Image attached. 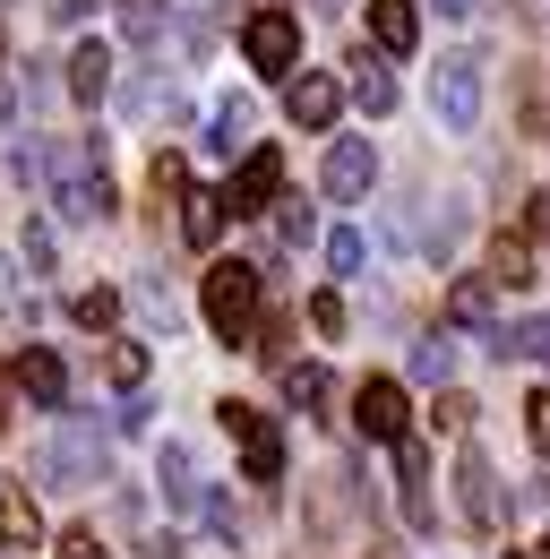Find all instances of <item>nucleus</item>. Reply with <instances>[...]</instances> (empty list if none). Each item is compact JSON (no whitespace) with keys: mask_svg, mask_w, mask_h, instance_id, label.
Masks as SVG:
<instances>
[{"mask_svg":"<svg viewBox=\"0 0 550 559\" xmlns=\"http://www.w3.org/2000/svg\"><path fill=\"white\" fill-rule=\"evenodd\" d=\"M206 328L224 345H250L259 336V267L250 259H215L206 267Z\"/></svg>","mask_w":550,"mask_h":559,"instance_id":"nucleus-1","label":"nucleus"},{"mask_svg":"<svg viewBox=\"0 0 550 559\" xmlns=\"http://www.w3.org/2000/svg\"><path fill=\"white\" fill-rule=\"evenodd\" d=\"M224 430L241 439V474H250L259 490L284 483V439H275V421L259 414V405H241V396H232V405H224Z\"/></svg>","mask_w":550,"mask_h":559,"instance_id":"nucleus-2","label":"nucleus"},{"mask_svg":"<svg viewBox=\"0 0 550 559\" xmlns=\"http://www.w3.org/2000/svg\"><path fill=\"white\" fill-rule=\"evenodd\" d=\"M241 52H250V70L284 78L292 61H301V17H292V9H259V17L241 26Z\"/></svg>","mask_w":550,"mask_h":559,"instance_id":"nucleus-3","label":"nucleus"},{"mask_svg":"<svg viewBox=\"0 0 550 559\" xmlns=\"http://www.w3.org/2000/svg\"><path fill=\"white\" fill-rule=\"evenodd\" d=\"M275 190H284V155H275V146H250V155H241V173H232L215 199H224V215H267Z\"/></svg>","mask_w":550,"mask_h":559,"instance_id":"nucleus-4","label":"nucleus"},{"mask_svg":"<svg viewBox=\"0 0 550 559\" xmlns=\"http://www.w3.org/2000/svg\"><path fill=\"white\" fill-rule=\"evenodd\" d=\"M430 104H439V121L465 139L481 121V61L474 52H456V61H439V86H430Z\"/></svg>","mask_w":550,"mask_h":559,"instance_id":"nucleus-5","label":"nucleus"},{"mask_svg":"<svg viewBox=\"0 0 550 559\" xmlns=\"http://www.w3.org/2000/svg\"><path fill=\"white\" fill-rule=\"evenodd\" d=\"M352 430H361L370 448H396V439H405V388H396V379H361V388H352Z\"/></svg>","mask_w":550,"mask_h":559,"instance_id":"nucleus-6","label":"nucleus"},{"mask_svg":"<svg viewBox=\"0 0 550 559\" xmlns=\"http://www.w3.org/2000/svg\"><path fill=\"white\" fill-rule=\"evenodd\" d=\"M456 499H465V525H474V534H499V525H507V499H499V474H490L481 448L456 456Z\"/></svg>","mask_w":550,"mask_h":559,"instance_id":"nucleus-7","label":"nucleus"},{"mask_svg":"<svg viewBox=\"0 0 550 559\" xmlns=\"http://www.w3.org/2000/svg\"><path fill=\"white\" fill-rule=\"evenodd\" d=\"M61 215H69V224H104V215H121V207H112L104 164L86 173V155H61Z\"/></svg>","mask_w":550,"mask_h":559,"instance_id":"nucleus-8","label":"nucleus"},{"mask_svg":"<svg viewBox=\"0 0 550 559\" xmlns=\"http://www.w3.org/2000/svg\"><path fill=\"white\" fill-rule=\"evenodd\" d=\"M284 112H292V130H336V112H344V78L301 70L292 86H284Z\"/></svg>","mask_w":550,"mask_h":559,"instance_id":"nucleus-9","label":"nucleus"},{"mask_svg":"<svg viewBox=\"0 0 550 559\" xmlns=\"http://www.w3.org/2000/svg\"><path fill=\"white\" fill-rule=\"evenodd\" d=\"M396 483H405V525L412 534H430V525H439V508H430V448H421V439H396Z\"/></svg>","mask_w":550,"mask_h":559,"instance_id":"nucleus-10","label":"nucleus"},{"mask_svg":"<svg viewBox=\"0 0 550 559\" xmlns=\"http://www.w3.org/2000/svg\"><path fill=\"white\" fill-rule=\"evenodd\" d=\"M17 396H26V405H44V414H61V405H69V370H61V353L17 345Z\"/></svg>","mask_w":550,"mask_h":559,"instance_id":"nucleus-11","label":"nucleus"},{"mask_svg":"<svg viewBox=\"0 0 550 559\" xmlns=\"http://www.w3.org/2000/svg\"><path fill=\"white\" fill-rule=\"evenodd\" d=\"M370 181H379V146L370 139L327 146V199H370Z\"/></svg>","mask_w":550,"mask_h":559,"instance_id":"nucleus-12","label":"nucleus"},{"mask_svg":"<svg viewBox=\"0 0 550 559\" xmlns=\"http://www.w3.org/2000/svg\"><path fill=\"white\" fill-rule=\"evenodd\" d=\"M0 551H44V508L26 483H0Z\"/></svg>","mask_w":550,"mask_h":559,"instance_id":"nucleus-13","label":"nucleus"},{"mask_svg":"<svg viewBox=\"0 0 550 559\" xmlns=\"http://www.w3.org/2000/svg\"><path fill=\"white\" fill-rule=\"evenodd\" d=\"M370 44H379L387 61H405L412 44H421V9H412V0H370Z\"/></svg>","mask_w":550,"mask_h":559,"instance_id":"nucleus-14","label":"nucleus"},{"mask_svg":"<svg viewBox=\"0 0 550 559\" xmlns=\"http://www.w3.org/2000/svg\"><path fill=\"white\" fill-rule=\"evenodd\" d=\"M52 474H61L69 490L104 483V439H86V430H61V448H52Z\"/></svg>","mask_w":550,"mask_h":559,"instance_id":"nucleus-15","label":"nucleus"},{"mask_svg":"<svg viewBox=\"0 0 550 559\" xmlns=\"http://www.w3.org/2000/svg\"><path fill=\"white\" fill-rule=\"evenodd\" d=\"M224 224H232V215H224L215 190H181V241H190V250H215V241H224Z\"/></svg>","mask_w":550,"mask_h":559,"instance_id":"nucleus-16","label":"nucleus"},{"mask_svg":"<svg viewBox=\"0 0 550 559\" xmlns=\"http://www.w3.org/2000/svg\"><path fill=\"white\" fill-rule=\"evenodd\" d=\"M490 284H507V293L542 284V267H534V241H525V233H499V241H490Z\"/></svg>","mask_w":550,"mask_h":559,"instance_id":"nucleus-17","label":"nucleus"},{"mask_svg":"<svg viewBox=\"0 0 550 559\" xmlns=\"http://www.w3.org/2000/svg\"><path fill=\"white\" fill-rule=\"evenodd\" d=\"M352 104L379 121V112H396V78H387V52H361L352 61Z\"/></svg>","mask_w":550,"mask_h":559,"instance_id":"nucleus-18","label":"nucleus"},{"mask_svg":"<svg viewBox=\"0 0 550 559\" xmlns=\"http://www.w3.org/2000/svg\"><path fill=\"white\" fill-rule=\"evenodd\" d=\"M69 95H77V104H104V95H112V52H104V44H77V52H69Z\"/></svg>","mask_w":550,"mask_h":559,"instance_id":"nucleus-19","label":"nucleus"},{"mask_svg":"<svg viewBox=\"0 0 550 559\" xmlns=\"http://www.w3.org/2000/svg\"><path fill=\"white\" fill-rule=\"evenodd\" d=\"M284 396H292L301 414H327V405H336V379H327L319 361H284Z\"/></svg>","mask_w":550,"mask_h":559,"instance_id":"nucleus-20","label":"nucleus"},{"mask_svg":"<svg viewBox=\"0 0 550 559\" xmlns=\"http://www.w3.org/2000/svg\"><path fill=\"white\" fill-rule=\"evenodd\" d=\"M490 310H499V284L490 276H456L447 284V319H456V328H481Z\"/></svg>","mask_w":550,"mask_h":559,"instance_id":"nucleus-21","label":"nucleus"},{"mask_svg":"<svg viewBox=\"0 0 550 559\" xmlns=\"http://www.w3.org/2000/svg\"><path fill=\"white\" fill-rule=\"evenodd\" d=\"M146 370H155V353L138 345V336H112V345H104V379H112V388H146Z\"/></svg>","mask_w":550,"mask_h":559,"instance_id":"nucleus-22","label":"nucleus"},{"mask_svg":"<svg viewBox=\"0 0 550 559\" xmlns=\"http://www.w3.org/2000/svg\"><path fill=\"white\" fill-rule=\"evenodd\" d=\"M499 353H507V361H550V310H542V319L499 328Z\"/></svg>","mask_w":550,"mask_h":559,"instance_id":"nucleus-23","label":"nucleus"},{"mask_svg":"<svg viewBox=\"0 0 550 559\" xmlns=\"http://www.w3.org/2000/svg\"><path fill=\"white\" fill-rule=\"evenodd\" d=\"M250 121H259V112H250L241 95H232V104H215V121H206V146H215V155H232V146H250Z\"/></svg>","mask_w":550,"mask_h":559,"instance_id":"nucleus-24","label":"nucleus"},{"mask_svg":"<svg viewBox=\"0 0 550 559\" xmlns=\"http://www.w3.org/2000/svg\"><path fill=\"white\" fill-rule=\"evenodd\" d=\"M181 190H190V164H181V155H155V173H146V199H155V215L172 207Z\"/></svg>","mask_w":550,"mask_h":559,"instance_id":"nucleus-25","label":"nucleus"},{"mask_svg":"<svg viewBox=\"0 0 550 559\" xmlns=\"http://www.w3.org/2000/svg\"><path fill=\"white\" fill-rule=\"evenodd\" d=\"M447 370H456V345H447V336L412 345V379H421V388H447Z\"/></svg>","mask_w":550,"mask_h":559,"instance_id":"nucleus-26","label":"nucleus"},{"mask_svg":"<svg viewBox=\"0 0 550 559\" xmlns=\"http://www.w3.org/2000/svg\"><path fill=\"white\" fill-rule=\"evenodd\" d=\"M69 319H77V328H112V319H121V293H104V284H95V293H77V301H69Z\"/></svg>","mask_w":550,"mask_h":559,"instance_id":"nucleus-27","label":"nucleus"},{"mask_svg":"<svg viewBox=\"0 0 550 559\" xmlns=\"http://www.w3.org/2000/svg\"><path fill=\"white\" fill-rule=\"evenodd\" d=\"M52 559H112V543H104L95 525H69L61 543H52Z\"/></svg>","mask_w":550,"mask_h":559,"instance_id":"nucleus-28","label":"nucleus"},{"mask_svg":"<svg viewBox=\"0 0 550 559\" xmlns=\"http://www.w3.org/2000/svg\"><path fill=\"white\" fill-rule=\"evenodd\" d=\"M361 259H370V241H361V233L344 224L336 241H327V267H336V276H361Z\"/></svg>","mask_w":550,"mask_h":559,"instance_id":"nucleus-29","label":"nucleus"},{"mask_svg":"<svg viewBox=\"0 0 550 559\" xmlns=\"http://www.w3.org/2000/svg\"><path fill=\"white\" fill-rule=\"evenodd\" d=\"M9 173H17V181H26V190H44V181H52V164H44V146H9Z\"/></svg>","mask_w":550,"mask_h":559,"instance_id":"nucleus-30","label":"nucleus"},{"mask_svg":"<svg viewBox=\"0 0 550 559\" xmlns=\"http://www.w3.org/2000/svg\"><path fill=\"white\" fill-rule=\"evenodd\" d=\"M275 233H284V250H301L310 241V207L301 199H275Z\"/></svg>","mask_w":550,"mask_h":559,"instance_id":"nucleus-31","label":"nucleus"},{"mask_svg":"<svg viewBox=\"0 0 550 559\" xmlns=\"http://www.w3.org/2000/svg\"><path fill=\"white\" fill-rule=\"evenodd\" d=\"M439 430H447V439H465V430H474V396H456V388H447V396H439Z\"/></svg>","mask_w":550,"mask_h":559,"instance_id":"nucleus-32","label":"nucleus"},{"mask_svg":"<svg viewBox=\"0 0 550 559\" xmlns=\"http://www.w3.org/2000/svg\"><path fill=\"white\" fill-rule=\"evenodd\" d=\"M138 310H146V319H155V328H164V336H172V319H181V310H172V293H164V284H138Z\"/></svg>","mask_w":550,"mask_h":559,"instance_id":"nucleus-33","label":"nucleus"},{"mask_svg":"<svg viewBox=\"0 0 550 559\" xmlns=\"http://www.w3.org/2000/svg\"><path fill=\"white\" fill-rule=\"evenodd\" d=\"M525 439L550 456V388H534V405H525Z\"/></svg>","mask_w":550,"mask_h":559,"instance_id":"nucleus-34","label":"nucleus"},{"mask_svg":"<svg viewBox=\"0 0 550 559\" xmlns=\"http://www.w3.org/2000/svg\"><path fill=\"white\" fill-rule=\"evenodd\" d=\"M310 328H319V336H344V301H336V293L310 301Z\"/></svg>","mask_w":550,"mask_h":559,"instance_id":"nucleus-35","label":"nucleus"},{"mask_svg":"<svg viewBox=\"0 0 550 559\" xmlns=\"http://www.w3.org/2000/svg\"><path fill=\"white\" fill-rule=\"evenodd\" d=\"M26 267H52V224H26Z\"/></svg>","mask_w":550,"mask_h":559,"instance_id":"nucleus-36","label":"nucleus"},{"mask_svg":"<svg viewBox=\"0 0 550 559\" xmlns=\"http://www.w3.org/2000/svg\"><path fill=\"white\" fill-rule=\"evenodd\" d=\"M52 17H61V26H86V17H95V0H52Z\"/></svg>","mask_w":550,"mask_h":559,"instance_id":"nucleus-37","label":"nucleus"},{"mask_svg":"<svg viewBox=\"0 0 550 559\" xmlns=\"http://www.w3.org/2000/svg\"><path fill=\"white\" fill-rule=\"evenodd\" d=\"M439 9H447V17H474V9H481V0H439Z\"/></svg>","mask_w":550,"mask_h":559,"instance_id":"nucleus-38","label":"nucleus"},{"mask_svg":"<svg viewBox=\"0 0 550 559\" xmlns=\"http://www.w3.org/2000/svg\"><path fill=\"white\" fill-rule=\"evenodd\" d=\"M507 559H550V543H542V551H507Z\"/></svg>","mask_w":550,"mask_h":559,"instance_id":"nucleus-39","label":"nucleus"},{"mask_svg":"<svg viewBox=\"0 0 550 559\" xmlns=\"http://www.w3.org/2000/svg\"><path fill=\"white\" fill-rule=\"evenodd\" d=\"M0 70H9V26H0Z\"/></svg>","mask_w":550,"mask_h":559,"instance_id":"nucleus-40","label":"nucleus"},{"mask_svg":"<svg viewBox=\"0 0 550 559\" xmlns=\"http://www.w3.org/2000/svg\"><path fill=\"white\" fill-rule=\"evenodd\" d=\"M0 421H9V388H0Z\"/></svg>","mask_w":550,"mask_h":559,"instance_id":"nucleus-41","label":"nucleus"}]
</instances>
